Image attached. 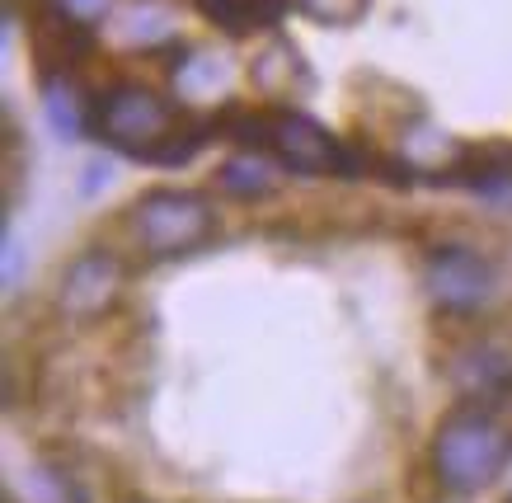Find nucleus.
Segmentation results:
<instances>
[{"mask_svg": "<svg viewBox=\"0 0 512 503\" xmlns=\"http://www.w3.org/2000/svg\"><path fill=\"white\" fill-rule=\"evenodd\" d=\"M212 127H184V113L174 99L141 80H118L104 95H94V137L132 160L151 165H179L207 142Z\"/></svg>", "mask_w": 512, "mask_h": 503, "instance_id": "1", "label": "nucleus"}, {"mask_svg": "<svg viewBox=\"0 0 512 503\" xmlns=\"http://www.w3.org/2000/svg\"><path fill=\"white\" fill-rule=\"evenodd\" d=\"M512 461V428L489 405H461L433 433V475L451 494H480Z\"/></svg>", "mask_w": 512, "mask_h": 503, "instance_id": "2", "label": "nucleus"}, {"mask_svg": "<svg viewBox=\"0 0 512 503\" xmlns=\"http://www.w3.org/2000/svg\"><path fill=\"white\" fill-rule=\"evenodd\" d=\"M235 142L249 146V151H264L292 174H339V179H353L357 174V156L348 146L320 127L315 118L296 109H264L249 113L235 123Z\"/></svg>", "mask_w": 512, "mask_h": 503, "instance_id": "3", "label": "nucleus"}, {"mask_svg": "<svg viewBox=\"0 0 512 503\" xmlns=\"http://www.w3.org/2000/svg\"><path fill=\"white\" fill-rule=\"evenodd\" d=\"M217 236V207L193 189H151L127 207V240L146 259H179Z\"/></svg>", "mask_w": 512, "mask_h": 503, "instance_id": "4", "label": "nucleus"}, {"mask_svg": "<svg viewBox=\"0 0 512 503\" xmlns=\"http://www.w3.org/2000/svg\"><path fill=\"white\" fill-rule=\"evenodd\" d=\"M423 292L437 311L470 315L494 297V264L470 245H437L423 264Z\"/></svg>", "mask_w": 512, "mask_h": 503, "instance_id": "5", "label": "nucleus"}, {"mask_svg": "<svg viewBox=\"0 0 512 503\" xmlns=\"http://www.w3.org/2000/svg\"><path fill=\"white\" fill-rule=\"evenodd\" d=\"M127 287V264L113 250H80L57 278V311L66 320H99L118 306Z\"/></svg>", "mask_w": 512, "mask_h": 503, "instance_id": "6", "label": "nucleus"}, {"mask_svg": "<svg viewBox=\"0 0 512 503\" xmlns=\"http://www.w3.org/2000/svg\"><path fill=\"white\" fill-rule=\"evenodd\" d=\"M451 386L461 391L466 405L494 409L503 395H512V358L498 344H466L451 353Z\"/></svg>", "mask_w": 512, "mask_h": 503, "instance_id": "7", "label": "nucleus"}, {"mask_svg": "<svg viewBox=\"0 0 512 503\" xmlns=\"http://www.w3.org/2000/svg\"><path fill=\"white\" fill-rule=\"evenodd\" d=\"M43 113L62 137L94 132V99L85 95V85L71 71H47L43 76Z\"/></svg>", "mask_w": 512, "mask_h": 503, "instance_id": "8", "label": "nucleus"}, {"mask_svg": "<svg viewBox=\"0 0 512 503\" xmlns=\"http://www.w3.org/2000/svg\"><path fill=\"white\" fill-rule=\"evenodd\" d=\"M202 10L207 24H217L226 33H259V29H273L282 15H287V5L296 0H193Z\"/></svg>", "mask_w": 512, "mask_h": 503, "instance_id": "9", "label": "nucleus"}, {"mask_svg": "<svg viewBox=\"0 0 512 503\" xmlns=\"http://www.w3.org/2000/svg\"><path fill=\"white\" fill-rule=\"evenodd\" d=\"M456 184H466L484 198H512V146L466 151V165L456 174Z\"/></svg>", "mask_w": 512, "mask_h": 503, "instance_id": "10", "label": "nucleus"}, {"mask_svg": "<svg viewBox=\"0 0 512 503\" xmlns=\"http://www.w3.org/2000/svg\"><path fill=\"white\" fill-rule=\"evenodd\" d=\"M221 184L231 193H240V198H259V193L273 189V174H268V165L259 156H240L221 165Z\"/></svg>", "mask_w": 512, "mask_h": 503, "instance_id": "11", "label": "nucleus"}, {"mask_svg": "<svg viewBox=\"0 0 512 503\" xmlns=\"http://www.w3.org/2000/svg\"><path fill=\"white\" fill-rule=\"evenodd\" d=\"M301 5V15H311L315 24H334V29H348L357 19L367 15V5L372 0H296Z\"/></svg>", "mask_w": 512, "mask_h": 503, "instance_id": "12", "label": "nucleus"}, {"mask_svg": "<svg viewBox=\"0 0 512 503\" xmlns=\"http://www.w3.org/2000/svg\"><path fill=\"white\" fill-rule=\"evenodd\" d=\"M43 10L47 15L71 19V24H80V29H94V24L113 10V0H43Z\"/></svg>", "mask_w": 512, "mask_h": 503, "instance_id": "13", "label": "nucleus"}, {"mask_svg": "<svg viewBox=\"0 0 512 503\" xmlns=\"http://www.w3.org/2000/svg\"><path fill=\"white\" fill-rule=\"evenodd\" d=\"M508 503H512V499H508Z\"/></svg>", "mask_w": 512, "mask_h": 503, "instance_id": "14", "label": "nucleus"}]
</instances>
